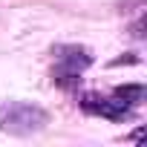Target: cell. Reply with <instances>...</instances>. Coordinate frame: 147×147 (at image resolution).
<instances>
[{"label":"cell","instance_id":"1","mask_svg":"<svg viewBox=\"0 0 147 147\" xmlns=\"http://www.w3.org/2000/svg\"><path fill=\"white\" fill-rule=\"evenodd\" d=\"M49 115L46 110L26 104V101H6L0 104V130L9 133V136H35L46 127Z\"/></svg>","mask_w":147,"mask_h":147},{"label":"cell","instance_id":"2","mask_svg":"<svg viewBox=\"0 0 147 147\" xmlns=\"http://www.w3.org/2000/svg\"><path fill=\"white\" fill-rule=\"evenodd\" d=\"M92 63V55L90 49L84 46H58L55 49V69H52V81L63 90H72L81 75H84V69Z\"/></svg>","mask_w":147,"mask_h":147},{"label":"cell","instance_id":"3","mask_svg":"<svg viewBox=\"0 0 147 147\" xmlns=\"http://www.w3.org/2000/svg\"><path fill=\"white\" fill-rule=\"evenodd\" d=\"M81 110L84 113H90V115H101V118H110V121H124V118H130L133 115V107L130 104H124L121 98H101V95H92V92H87V95H81Z\"/></svg>","mask_w":147,"mask_h":147},{"label":"cell","instance_id":"4","mask_svg":"<svg viewBox=\"0 0 147 147\" xmlns=\"http://www.w3.org/2000/svg\"><path fill=\"white\" fill-rule=\"evenodd\" d=\"M113 95L121 98V101L130 104V107H138V104L144 101V87H141V84H124V87H118Z\"/></svg>","mask_w":147,"mask_h":147}]
</instances>
